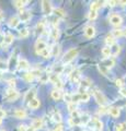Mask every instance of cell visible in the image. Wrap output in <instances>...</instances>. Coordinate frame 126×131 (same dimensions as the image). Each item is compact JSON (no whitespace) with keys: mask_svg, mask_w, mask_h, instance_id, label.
Wrapping results in <instances>:
<instances>
[{"mask_svg":"<svg viewBox=\"0 0 126 131\" xmlns=\"http://www.w3.org/2000/svg\"><path fill=\"white\" fill-rule=\"evenodd\" d=\"M79 54V49L78 48H71L64 55L63 57V62L64 63H69L70 61H72Z\"/></svg>","mask_w":126,"mask_h":131,"instance_id":"1","label":"cell"},{"mask_svg":"<svg viewBox=\"0 0 126 131\" xmlns=\"http://www.w3.org/2000/svg\"><path fill=\"white\" fill-rule=\"evenodd\" d=\"M93 96H94L96 103L100 104L101 106H104L105 104H106V102H108L106 97H105L104 94L101 91H99V90H94V91H93Z\"/></svg>","mask_w":126,"mask_h":131,"instance_id":"2","label":"cell"},{"mask_svg":"<svg viewBox=\"0 0 126 131\" xmlns=\"http://www.w3.org/2000/svg\"><path fill=\"white\" fill-rule=\"evenodd\" d=\"M91 84H92V82H91L90 79H88V78H86V79H83V80H81L80 83H79V89H78L79 93H78V94H83V93H86L87 89L90 88Z\"/></svg>","mask_w":126,"mask_h":131,"instance_id":"3","label":"cell"},{"mask_svg":"<svg viewBox=\"0 0 126 131\" xmlns=\"http://www.w3.org/2000/svg\"><path fill=\"white\" fill-rule=\"evenodd\" d=\"M19 96V93L13 89H9L6 93V100L8 102H14L15 100H18Z\"/></svg>","mask_w":126,"mask_h":131,"instance_id":"4","label":"cell"},{"mask_svg":"<svg viewBox=\"0 0 126 131\" xmlns=\"http://www.w3.org/2000/svg\"><path fill=\"white\" fill-rule=\"evenodd\" d=\"M42 10H43L44 14H46V15L52 14V12H53L52 2L47 1V0H44V1H42Z\"/></svg>","mask_w":126,"mask_h":131,"instance_id":"5","label":"cell"},{"mask_svg":"<svg viewBox=\"0 0 126 131\" xmlns=\"http://www.w3.org/2000/svg\"><path fill=\"white\" fill-rule=\"evenodd\" d=\"M69 78H70V81L77 83V82H80V78H81V72L78 69H74L70 73H69Z\"/></svg>","mask_w":126,"mask_h":131,"instance_id":"6","label":"cell"},{"mask_svg":"<svg viewBox=\"0 0 126 131\" xmlns=\"http://www.w3.org/2000/svg\"><path fill=\"white\" fill-rule=\"evenodd\" d=\"M110 22H111L113 25H115V26H119L122 24V22H123V20H122L121 18V15L119 14H116V13H113L111 16H110Z\"/></svg>","mask_w":126,"mask_h":131,"instance_id":"7","label":"cell"},{"mask_svg":"<svg viewBox=\"0 0 126 131\" xmlns=\"http://www.w3.org/2000/svg\"><path fill=\"white\" fill-rule=\"evenodd\" d=\"M47 48V44H46V42H44L43 39H38L37 42H36V44H35V50H36V52L40 55V52L42 51V50H44V49H46Z\"/></svg>","mask_w":126,"mask_h":131,"instance_id":"8","label":"cell"},{"mask_svg":"<svg viewBox=\"0 0 126 131\" xmlns=\"http://www.w3.org/2000/svg\"><path fill=\"white\" fill-rule=\"evenodd\" d=\"M35 95H36V89L33 88V89L29 90V91L26 92L25 95H24V101L27 102V103H30L33 98H35Z\"/></svg>","mask_w":126,"mask_h":131,"instance_id":"9","label":"cell"},{"mask_svg":"<svg viewBox=\"0 0 126 131\" xmlns=\"http://www.w3.org/2000/svg\"><path fill=\"white\" fill-rule=\"evenodd\" d=\"M19 20L20 21H22V22H26V21H29V20L31 19V13L29 11H24V10H21L20 11V13H19Z\"/></svg>","mask_w":126,"mask_h":131,"instance_id":"10","label":"cell"},{"mask_svg":"<svg viewBox=\"0 0 126 131\" xmlns=\"http://www.w3.org/2000/svg\"><path fill=\"white\" fill-rule=\"evenodd\" d=\"M84 35H86L87 38H92L93 36L95 35V28L92 25H89L84 28Z\"/></svg>","mask_w":126,"mask_h":131,"instance_id":"11","label":"cell"},{"mask_svg":"<svg viewBox=\"0 0 126 131\" xmlns=\"http://www.w3.org/2000/svg\"><path fill=\"white\" fill-rule=\"evenodd\" d=\"M17 66L20 70H27V69L30 68V63L27 62V60H25V59H19Z\"/></svg>","mask_w":126,"mask_h":131,"instance_id":"12","label":"cell"},{"mask_svg":"<svg viewBox=\"0 0 126 131\" xmlns=\"http://www.w3.org/2000/svg\"><path fill=\"white\" fill-rule=\"evenodd\" d=\"M13 40H14V36L11 33H7L6 35H3V45H6V46L12 44Z\"/></svg>","mask_w":126,"mask_h":131,"instance_id":"13","label":"cell"},{"mask_svg":"<svg viewBox=\"0 0 126 131\" xmlns=\"http://www.w3.org/2000/svg\"><path fill=\"white\" fill-rule=\"evenodd\" d=\"M26 116H27V115H26V112H25L24 109H21V108H20V109H17V110L14 112V117H15V118H18V119H25Z\"/></svg>","mask_w":126,"mask_h":131,"instance_id":"14","label":"cell"},{"mask_svg":"<svg viewBox=\"0 0 126 131\" xmlns=\"http://www.w3.org/2000/svg\"><path fill=\"white\" fill-rule=\"evenodd\" d=\"M32 128H33L34 130H37V129H41L43 127V120L41 119V118H35V119L33 120V122H32Z\"/></svg>","mask_w":126,"mask_h":131,"instance_id":"15","label":"cell"},{"mask_svg":"<svg viewBox=\"0 0 126 131\" xmlns=\"http://www.w3.org/2000/svg\"><path fill=\"white\" fill-rule=\"evenodd\" d=\"M101 64L104 66L106 69H110V68H112L113 66L115 64V61H114V59H112V58H105L102 61V63H101Z\"/></svg>","mask_w":126,"mask_h":131,"instance_id":"16","label":"cell"},{"mask_svg":"<svg viewBox=\"0 0 126 131\" xmlns=\"http://www.w3.org/2000/svg\"><path fill=\"white\" fill-rule=\"evenodd\" d=\"M18 60H19V59L17 58V54H12L11 58H10V60H9V62H8V66H9V68H10V69H13L14 66H17Z\"/></svg>","mask_w":126,"mask_h":131,"instance_id":"17","label":"cell"},{"mask_svg":"<svg viewBox=\"0 0 126 131\" xmlns=\"http://www.w3.org/2000/svg\"><path fill=\"white\" fill-rule=\"evenodd\" d=\"M40 105H41V102H40L38 98H33V100L29 103V107L32 109H36V108L40 107Z\"/></svg>","mask_w":126,"mask_h":131,"instance_id":"18","label":"cell"},{"mask_svg":"<svg viewBox=\"0 0 126 131\" xmlns=\"http://www.w3.org/2000/svg\"><path fill=\"white\" fill-rule=\"evenodd\" d=\"M19 23H20V20L18 16H12V18L9 20V25L11 27H17L19 25Z\"/></svg>","mask_w":126,"mask_h":131,"instance_id":"19","label":"cell"},{"mask_svg":"<svg viewBox=\"0 0 126 131\" xmlns=\"http://www.w3.org/2000/svg\"><path fill=\"white\" fill-rule=\"evenodd\" d=\"M105 43H106V45L109 47H111V46H113V45L115 44V38L112 36V34L106 35V37H105Z\"/></svg>","mask_w":126,"mask_h":131,"instance_id":"20","label":"cell"},{"mask_svg":"<svg viewBox=\"0 0 126 131\" xmlns=\"http://www.w3.org/2000/svg\"><path fill=\"white\" fill-rule=\"evenodd\" d=\"M54 14L57 18H65L66 16V12H65V10L60 9V8H56V9H54Z\"/></svg>","mask_w":126,"mask_h":131,"instance_id":"21","label":"cell"},{"mask_svg":"<svg viewBox=\"0 0 126 131\" xmlns=\"http://www.w3.org/2000/svg\"><path fill=\"white\" fill-rule=\"evenodd\" d=\"M90 121V116L88 114L80 115V125H87Z\"/></svg>","mask_w":126,"mask_h":131,"instance_id":"22","label":"cell"},{"mask_svg":"<svg viewBox=\"0 0 126 131\" xmlns=\"http://www.w3.org/2000/svg\"><path fill=\"white\" fill-rule=\"evenodd\" d=\"M109 112H110V115H111L113 118H117L120 116V109L117 107H111L109 109Z\"/></svg>","mask_w":126,"mask_h":131,"instance_id":"23","label":"cell"},{"mask_svg":"<svg viewBox=\"0 0 126 131\" xmlns=\"http://www.w3.org/2000/svg\"><path fill=\"white\" fill-rule=\"evenodd\" d=\"M51 56H54V57H56L58 54H59V51H60V47H59V45H54L51 49Z\"/></svg>","mask_w":126,"mask_h":131,"instance_id":"24","label":"cell"},{"mask_svg":"<svg viewBox=\"0 0 126 131\" xmlns=\"http://www.w3.org/2000/svg\"><path fill=\"white\" fill-rule=\"evenodd\" d=\"M102 1H93L91 3V6H90V10L91 11H98V9L102 6Z\"/></svg>","mask_w":126,"mask_h":131,"instance_id":"25","label":"cell"},{"mask_svg":"<svg viewBox=\"0 0 126 131\" xmlns=\"http://www.w3.org/2000/svg\"><path fill=\"white\" fill-rule=\"evenodd\" d=\"M53 120H54L55 122H57L58 125L62 122V115H60L59 112H54L53 113Z\"/></svg>","mask_w":126,"mask_h":131,"instance_id":"26","label":"cell"},{"mask_svg":"<svg viewBox=\"0 0 126 131\" xmlns=\"http://www.w3.org/2000/svg\"><path fill=\"white\" fill-rule=\"evenodd\" d=\"M102 55L105 57V58H110V56L112 55V52H111V47H109V46L103 47V49H102Z\"/></svg>","mask_w":126,"mask_h":131,"instance_id":"27","label":"cell"},{"mask_svg":"<svg viewBox=\"0 0 126 131\" xmlns=\"http://www.w3.org/2000/svg\"><path fill=\"white\" fill-rule=\"evenodd\" d=\"M48 80H50L52 83H56L57 81H59V75L58 74H56V73H51V74H48Z\"/></svg>","mask_w":126,"mask_h":131,"instance_id":"28","label":"cell"},{"mask_svg":"<svg viewBox=\"0 0 126 131\" xmlns=\"http://www.w3.org/2000/svg\"><path fill=\"white\" fill-rule=\"evenodd\" d=\"M44 31H45V24L43 22H38L37 25H36V32H37L38 34H43Z\"/></svg>","mask_w":126,"mask_h":131,"instance_id":"29","label":"cell"},{"mask_svg":"<svg viewBox=\"0 0 126 131\" xmlns=\"http://www.w3.org/2000/svg\"><path fill=\"white\" fill-rule=\"evenodd\" d=\"M51 35H52L53 39H54V40H57L58 37H59V31H58V28H57V27H54V28H53L52 32H51Z\"/></svg>","mask_w":126,"mask_h":131,"instance_id":"30","label":"cell"},{"mask_svg":"<svg viewBox=\"0 0 126 131\" xmlns=\"http://www.w3.org/2000/svg\"><path fill=\"white\" fill-rule=\"evenodd\" d=\"M40 55L43 57V58H45V59H48V58H51V50L48 48L46 49H44V50H42L40 52Z\"/></svg>","mask_w":126,"mask_h":131,"instance_id":"31","label":"cell"},{"mask_svg":"<svg viewBox=\"0 0 126 131\" xmlns=\"http://www.w3.org/2000/svg\"><path fill=\"white\" fill-rule=\"evenodd\" d=\"M93 121H94V128H95V130H99V131L102 130V128H103V122L102 121L99 120V119H94Z\"/></svg>","mask_w":126,"mask_h":131,"instance_id":"32","label":"cell"},{"mask_svg":"<svg viewBox=\"0 0 126 131\" xmlns=\"http://www.w3.org/2000/svg\"><path fill=\"white\" fill-rule=\"evenodd\" d=\"M120 51H121V46H119V45H113V48H111V52L114 56H117L120 54Z\"/></svg>","mask_w":126,"mask_h":131,"instance_id":"33","label":"cell"},{"mask_svg":"<svg viewBox=\"0 0 126 131\" xmlns=\"http://www.w3.org/2000/svg\"><path fill=\"white\" fill-rule=\"evenodd\" d=\"M69 125H70L71 127L80 125V117L79 118H70V120H69Z\"/></svg>","mask_w":126,"mask_h":131,"instance_id":"34","label":"cell"},{"mask_svg":"<svg viewBox=\"0 0 126 131\" xmlns=\"http://www.w3.org/2000/svg\"><path fill=\"white\" fill-rule=\"evenodd\" d=\"M112 36L114 38H117V37H121V36H123V31L122 30H113V32H112Z\"/></svg>","mask_w":126,"mask_h":131,"instance_id":"35","label":"cell"},{"mask_svg":"<svg viewBox=\"0 0 126 131\" xmlns=\"http://www.w3.org/2000/svg\"><path fill=\"white\" fill-rule=\"evenodd\" d=\"M98 68H99V71L101 72V74H103V75H108L109 74V69H106L104 66L99 64L98 66Z\"/></svg>","mask_w":126,"mask_h":131,"instance_id":"36","label":"cell"},{"mask_svg":"<svg viewBox=\"0 0 126 131\" xmlns=\"http://www.w3.org/2000/svg\"><path fill=\"white\" fill-rule=\"evenodd\" d=\"M52 97H53V100L58 101L60 98V91H58V90H54V91L52 92Z\"/></svg>","mask_w":126,"mask_h":131,"instance_id":"37","label":"cell"},{"mask_svg":"<svg viewBox=\"0 0 126 131\" xmlns=\"http://www.w3.org/2000/svg\"><path fill=\"white\" fill-rule=\"evenodd\" d=\"M89 100H90V95L86 92L83 94H80V101L81 102H84V103H87V102H89Z\"/></svg>","mask_w":126,"mask_h":131,"instance_id":"38","label":"cell"},{"mask_svg":"<svg viewBox=\"0 0 126 131\" xmlns=\"http://www.w3.org/2000/svg\"><path fill=\"white\" fill-rule=\"evenodd\" d=\"M29 30L27 28H23V30H21L19 32V35H20V37H22V38H25V37H27L29 36Z\"/></svg>","mask_w":126,"mask_h":131,"instance_id":"39","label":"cell"},{"mask_svg":"<svg viewBox=\"0 0 126 131\" xmlns=\"http://www.w3.org/2000/svg\"><path fill=\"white\" fill-rule=\"evenodd\" d=\"M34 78H35V77L32 74L31 72H27V73H25V74H24V80L27 81V82H32V81L34 80Z\"/></svg>","mask_w":126,"mask_h":131,"instance_id":"40","label":"cell"},{"mask_svg":"<svg viewBox=\"0 0 126 131\" xmlns=\"http://www.w3.org/2000/svg\"><path fill=\"white\" fill-rule=\"evenodd\" d=\"M29 1H21V0H18V1H14V6L19 8V9H21V8H23L24 6H25V3H27Z\"/></svg>","mask_w":126,"mask_h":131,"instance_id":"41","label":"cell"},{"mask_svg":"<svg viewBox=\"0 0 126 131\" xmlns=\"http://www.w3.org/2000/svg\"><path fill=\"white\" fill-rule=\"evenodd\" d=\"M38 80H40L41 83H46V82L48 81V74H46V73H42L41 77L38 78Z\"/></svg>","mask_w":126,"mask_h":131,"instance_id":"42","label":"cell"},{"mask_svg":"<svg viewBox=\"0 0 126 131\" xmlns=\"http://www.w3.org/2000/svg\"><path fill=\"white\" fill-rule=\"evenodd\" d=\"M89 20H95L96 19V16H98V11H91L89 12Z\"/></svg>","mask_w":126,"mask_h":131,"instance_id":"43","label":"cell"},{"mask_svg":"<svg viewBox=\"0 0 126 131\" xmlns=\"http://www.w3.org/2000/svg\"><path fill=\"white\" fill-rule=\"evenodd\" d=\"M115 84H116V86H119V88H123L124 80L123 79H116L115 80Z\"/></svg>","mask_w":126,"mask_h":131,"instance_id":"44","label":"cell"},{"mask_svg":"<svg viewBox=\"0 0 126 131\" xmlns=\"http://www.w3.org/2000/svg\"><path fill=\"white\" fill-rule=\"evenodd\" d=\"M64 100L67 102L68 104H70L71 103V94H68V93H66L64 95Z\"/></svg>","mask_w":126,"mask_h":131,"instance_id":"45","label":"cell"},{"mask_svg":"<svg viewBox=\"0 0 126 131\" xmlns=\"http://www.w3.org/2000/svg\"><path fill=\"white\" fill-rule=\"evenodd\" d=\"M108 112V108L105 107V106H101V107L99 108V110H98V113H99L100 115H103V114H105Z\"/></svg>","mask_w":126,"mask_h":131,"instance_id":"46","label":"cell"},{"mask_svg":"<svg viewBox=\"0 0 126 131\" xmlns=\"http://www.w3.org/2000/svg\"><path fill=\"white\" fill-rule=\"evenodd\" d=\"M63 85H64V84H63V82L60 81V80H59V81H57V82H56V83H55V86L57 88L58 91H60V89L63 88Z\"/></svg>","mask_w":126,"mask_h":131,"instance_id":"47","label":"cell"},{"mask_svg":"<svg viewBox=\"0 0 126 131\" xmlns=\"http://www.w3.org/2000/svg\"><path fill=\"white\" fill-rule=\"evenodd\" d=\"M68 109L70 110L71 113L74 112V110H76V104H74V103H70V104H68Z\"/></svg>","mask_w":126,"mask_h":131,"instance_id":"48","label":"cell"},{"mask_svg":"<svg viewBox=\"0 0 126 131\" xmlns=\"http://www.w3.org/2000/svg\"><path fill=\"white\" fill-rule=\"evenodd\" d=\"M26 129H27V127L25 125H20L18 127V131H26Z\"/></svg>","mask_w":126,"mask_h":131,"instance_id":"49","label":"cell"},{"mask_svg":"<svg viewBox=\"0 0 126 131\" xmlns=\"http://www.w3.org/2000/svg\"><path fill=\"white\" fill-rule=\"evenodd\" d=\"M63 130H64V128H63V126H62V125H60V124H59V125H58L57 127H56V128H55L54 130H53V131H63Z\"/></svg>","mask_w":126,"mask_h":131,"instance_id":"50","label":"cell"},{"mask_svg":"<svg viewBox=\"0 0 126 131\" xmlns=\"http://www.w3.org/2000/svg\"><path fill=\"white\" fill-rule=\"evenodd\" d=\"M5 116H6V112L5 110H2V109H0V119H2Z\"/></svg>","mask_w":126,"mask_h":131,"instance_id":"51","label":"cell"},{"mask_svg":"<svg viewBox=\"0 0 126 131\" xmlns=\"http://www.w3.org/2000/svg\"><path fill=\"white\" fill-rule=\"evenodd\" d=\"M9 84L11 85V86H14V85H15V81L14 80H9Z\"/></svg>","mask_w":126,"mask_h":131,"instance_id":"52","label":"cell"},{"mask_svg":"<svg viewBox=\"0 0 126 131\" xmlns=\"http://www.w3.org/2000/svg\"><path fill=\"white\" fill-rule=\"evenodd\" d=\"M109 3H110L111 7H113V6H115V3H117V2L116 1H109Z\"/></svg>","mask_w":126,"mask_h":131,"instance_id":"53","label":"cell"},{"mask_svg":"<svg viewBox=\"0 0 126 131\" xmlns=\"http://www.w3.org/2000/svg\"><path fill=\"white\" fill-rule=\"evenodd\" d=\"M117 3H120L121 6H126V0H125V1H120V2H117Z\"/></svg>","mask_w":126,"mask_h":131,"instance_id":"54","label":"cell"},{"mask_svg":"<svg viewBox=\"0 0 126 131\" xmlns=\"http://www.w3.org/2000/svg\"><path fill=\"white\" fill-rule=\"evenodd\" d=\"M26 131H35L32 127H27V129H26Z\"/></svg>","mask_w":126,"mask_h":131,"instance_id":"55","label":"cell"},{"mask_svg":"<svg viewBox=\"0 0 126 131\" xmlns=\"http://www.w3.org/2000/svg\"><path fill=\"white\" fill-rule=\"evenodd\" d=\"M123 125V129H124V131H126V122H124V124H122Z\"/></svg>","mask_w":126,"mask_h":131,"instance_id":"56","label":"cell"},{"mask_svg":"<svg viewBox=\"0 0 126 131\" xmlns=\"http://www.w3.org/2000/svg\"><path fill=\"white\" fill-rule=\"evenodd\" d=\"M1 20H2V11L0 10V21H1Z\"/></svg>","mask_w":126,"mask_h":131,"instance_id":"57","label":"cell"},{"mask_svg":"<svg viewBox=\"0 0 126 131\" xmlns=\"http://www.w3.org/2000/svg\"><path fill=\"white\" fill-rule=\"evenodd\" d=\"M123 35H125V36H126V28H125V31H123Z\"/></svg>","mask_w":126,"mask_h":131,"instance_id":"58","label":"cell"},{"mask_svg":"<svg viewBox=\"0 0 126 131\" xmlns=\"http://www.w3.org/2000/svg\"><path fill=\"white\" fill-rule=\"evenodd\" d=\"M1 122H2V119H0V125H1Z\"/></svg>","mask_w":126,"mask_h":131,"instance_id":"59","label":"cell"},{"mask_svg":"<svg viewBox=\"0 0 126 131\" xmlns=\"http://www.w3.org/2000/svg\"><path fill=\"white\" fill-rule=\"evenodd\" d=\"M124 80H125V81H126V75H125V78H124Z\"/></svg>","mask_w":126,"mask_h":131,"instance_id":"60","label":"cell"},{"mask_svg":"<svg viewBox=\"0 0 126 131\" xmlns=\"http://www.w3.org/2000/svg\"><path fill=\"white\" fill-rule=\"evenodd\" d=\"M94 131H99V130H94Z\"/></svg>","mask_w":126,"mask_h":131,"instance_id":"61","label":"cell"},{"mask_svg":"<svg viewBox=\"0 0 126 131\" xmlns=\"http://www.w3.org/2000/svg\"><path fill=\"white\" fill-rule=\"evenodd\" d=\"M2 131H5V130H2Z\"/></svg>","mask_w":126,"mask_h":131,"instance_id":"62","label":"cell"}]
</instances>
